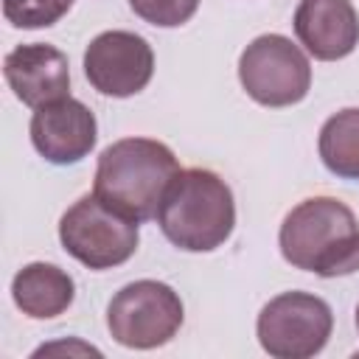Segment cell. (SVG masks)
I'll return each mask as SVG.
<instances>
[{
  "instance_id": "6da1fadb",
  "label": "cell",
  "mask_w": 359,
  "mask_h": 359,
  "mask_svg": "<svg viewBox=\"0 0 359 359\" xmlns=\"http://www.w3.org/2000/svg\"><path fill=\"white\" fill-rule=\"evenodd\" d=\"M280 255L303 272L339 278L359 269V224L353 210L334 196L294 205L278 233Z\"/></svg>"
},
{
  "instance_id": "7a4b0ae2",
  "label": "cell",
  "mask_w": 359,
  "mask_h": 359,
  "mask_svg": "<svg viewBox=\"0 0 359 359\" xmlns=\"http://www.w3.org/2000/svg\"><path fill=\"white\" fill-rule=\"evenodd\" d=\"M174 151L151 137H123L98 154L93 194L135 222L157 216L160 202L180 174Z\"/></svg>"
},
{
  "instance_id": "3957f363",
  "label": "cell",
  "mask_w": 359,
  "mask_h": 359,
  "mask_svg": "<svg viewBox=\"0 0 359 359\" xmlns=\"http://www.w3.org/2000/svg\"><path fill=\"white\" fill-rule=\"evenodd\" d=\"M163 236L185 252H210L222 247L236 227V202L230 185L208 168H182L157 210Z\"/></svg>"
},
{
  "instance_id": "277c9868",
  "label": "cell",
  "mask_w": 359,
  "mask_h": 359,
  "mask_svg": "<svg viewBox=\"0 0 359 359\" xmlns=\"http://www.w3.org/2000/svg\"><path fill=\"white\" fill-rule=\"evenodd\" d=\"M137 222L109 208L95 194L76 199L59 219V241L87 269H112L137 250Z\"/></svg>"
},
{
  "instance_id": "5b68a950",
  "label": "cell",
  "mask_w": 359,
  "mask_h": 359,
  "mask_svg": "<svg viewBox=\"0 0 359 359\" xmlns=\"http://www.w3.org/2000/svg\"><path fill=\"white\" fill-rule=\"evenodd\" d=\"M185 320L180 294L160 280L126 283L107 306V328L123 348L151 351L174 339Z\"/></svg>"
},
{
  "instance_id": "8992f818",
  "label": "cell",
  "mask_w": 359,
  "mask_h": 359,
  "mask_svg": "<svg viewBox=\"0 0 359 359\" xmlns=\"http://www.w3.org/2000/svg\"><path fill=\"white\" fill-rule=\"evenodd\" d=\"M238 81L264 107H292L311 87V65L289 36L261 34L238 56Z\"/></svg>"
},
{
  "instance_id": "52a82bcc",
  "label": "cell",
  "mask_w": 359,
  "mask_h": 359,
  "mask_svg": "<svg viewBox=\"0 0 359 359\" xmlns=\"http://www.w3.org/2000/svg\"><path fill=\"white\" fill-rule=\"evenodd\" d=\"M331 331V306L309 292H283L272 297L255 323L261 348L275 359H309L325 348Z\"/></svg>"
},
{
  "instance_id": "ba28073f",
  "label": "cell",
  "mask_w": 359,
  "mask_h": 359,
  "mask_svg": "<svg viewBox=\"0 0 359 359\" xmlns=\"http://www.w3.org/2000/svg\"><path fill=\"white\" fill-rule=\"evenodd\" d=\"M154 73V50L135 31H104L84 50V76L101 95L129 98Z\"/></svg>"
},
{
  "instance_id": "9c48e42d",
  "label": "cell",
  "mask_w": 359,
  "mask_h": 359,
  "mask_svg": "<svg viewBox=\"0 0 359 359\" xmlns=\"http://www.w3.org/2000/svg\"><path fill=\"white\" fill-rule=\"evenodd\" d=\"M28 132L34 149L53 165H70L84 160L98 140L95 115L87 104L70 95L34 109Z\"/></svg>"
},
{
  "instance_id": "30bf717a",
  "label": "cell",
  "mask_w": 359,
  "mask_h": 359,
  "mask_svg": "<svg viewBox=\"0 0 359 359\" xmlns=\"http://www.w3.org/2000/svg\"><path fill=\"white\" fill-rule=\"evenodd\" d=\"M3 76L14 95L31 109H39L70 95L67 56L45 42L17 45L3 62Z\"/></svg>"
},
{
  "instance_id": "8fae6325",
  "label": "cell",
  "mask_w": 359,
  "mask_h": 359,
  "mask_svg": "<svg viewBox=\"0 0 359 359\" xmlns=\"http://www.w3.org/2000/svg\"><path fill=\"white\" fill-rule=\"evenodd\" d=\"M294 34L314 59L337 62L359 45V14L351 0H300Z\"/></svg>"
},
{
  "instance_id": "7c38bea8",
  "label": "cell",
  "mask_w": 359,
  "mask_h": 359,
  "mask_svg": "<svg viewBox=\"0 0 359 359\" xmlns=\"http://www.w3.org/2000/svg\"><path fill=\"white\" fill-rule=\"evenodd\" d=\"M11 297L22 314L34 320H53L70 309L76 297V283L56 264L34 261L14 275Z\"/></svg>"
},
{
  "instance_id": "4fadbf2b",
  "label": "cell",
  "mask_w": 359,
  "mask_h": 359,
  "mask_svg": "<svg viewBox=\"0 0 359 359\" xmlns=\"http://www.w3.org/2000/svg\"><path fill=\"white\" fill-rule=\"evenodd\" d=\"M320 160L339 180H359V109L331 115L320 129Z\"/></svg>"
},
{
  "instance_id": "5bb4252c",
  "label": "cell",
  "mask_w": 359,
  "mask_h": 359,
  "mask_svg": "<svg viewBox=\"0 0 359 359\" xmlns=\"http://www.w3.org/2000/svg\"><path fill=\"white\" fill-rule=\"evenodd\" d=\"M73 0H3V17L14 28H48L56 25Z\"/></svg>"
},
{
  "instance_id": "9a60e30c",
  "label": "cell",
  "mask_w": 359,
  "mask_h": 359,
  "mask_svg": "<svg viewBox=\"0 0 359 359\" xmlns=\"http://www.w3.org/2000/svg\"><path fill=\"white\" fill-rule=\"evenodd\" d=\"M129 6L149 25L177 28V25H185L196 14L199 0H129Z\"/></svg>"
},
{
  "instance_id": "2e32d148",
  "label": "cell",
  "mask_w": 359,
  "mask_h": 359,
  "mask_svg": "<svg viewBox=\"0 0 359 359\" xmlns=\"http://www.w3.org/2000/svg\"><path fill=\"white\" fill-rule=\"evenodd\" d=\"M356 328H359V306H356Z\"/></svg>"
}]
</instances>
